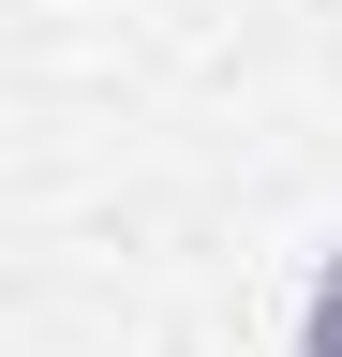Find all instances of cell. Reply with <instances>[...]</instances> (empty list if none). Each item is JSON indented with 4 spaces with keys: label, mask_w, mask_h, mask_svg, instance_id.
I'll use <instances>...</instances> for the list:
<instances>
[{
    "label": "cell",
    "mask_w": 342,
    "mask_h": 357,
    "mask_svg": "<svg viewBox=\"0 0 342 357\" xmlns=\"http://www.w3.org/2000/svg\"><path fill=\"white\" fill-rule=\"evenodd\" d=\"M297 357H342V253H313V283H297Z\"/></svg>",
    "instance_id": "obj_1"
}]
</instances>
